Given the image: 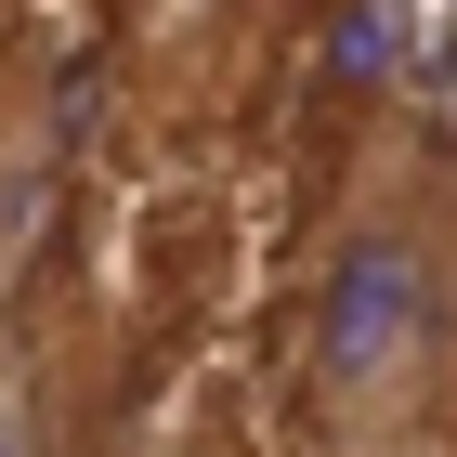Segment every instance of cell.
Wrapping results in <instances>:
<instances>
[{
    "label": "cell",
    "instance_id": "obj_1",
    "mask_svg": "<svg viewBox=\"0 0 457 457\" xmlns=\"http://www.w3.org/2000/svg\"><path fill=\"white\" fill-rule=\"evenodd\" d=\"M457 419V170L379 118L301 275V431L314 457H445Z\"/></svg>",
    "mask_w": 457,
    "mask_h": 457
},
{
    "label": "cell",
    "instance_id": "obj_2",
    "mask_svg": "<svg viewBox=\"0 0 457 457\" xmlns=\"http://www.w3.org/2000/svg\"><path fill=\"white\" fill-rule=\"evenodd\" d=\"M131 457H248V445H236V431H222V419H210V405H170V419L144 431V445H131Z\"/></svg>",
    "mask_w": 457,
    "mask_h": 457
},
{
    "label": "cell",
    "instance_id": "obj_3",
    "mask_svg": "<svg viewBox=\"0 0 457 457\" xmlns=\"http://www.w3.org/2000/svg\"><path fill=\"white\" fill-rule=\"evenodd\" d=\"M431 144H445V170H457V53H445V131H431Z\"/></svg>",
    "mask_w": 457,
    "mask_h": 457
}]
</instances>
